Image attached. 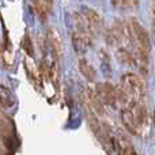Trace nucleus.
Returning <instances> with one entry per match:
<instances>
[{
	"instance_id": "nucleus-1",
	"label": "nucleus",
	"mask_w": 155,
	"mask_h": 155,
	"mask_svg": "<svg viewBox=\"0 0 155 155\" xmlns=\"http://www.w3.org/2000/svg\"><path fill=\"white\" fill-rule=\"evenodd\" d=\"M121 86L128 91L129 95L137 97V98H140V99L146 95V87H144L143 80L132 72L124 74L123 78H121Z\"/></svg>"
},
{
	"instance_id": "nucleus-2",
	"label": "nucleus",
	"mask_w": 155,
	"mask_h": 155,
	"mask_svg": "<svg viewBox=\"0 0 155 155\" xmlns=\"http://www.w3.org/2000/svg\"><path fill=\"white\" fill-rule=\"evenodd\" d=\"M95 91L105 105H109V106H113V107L116 106V102H117V91H116V87L112 83H109V82L97 83Z\"/></svg>"
},
{
	"instance_id": "nucleus-3",
	"label": "nucleus",
	"mask_w": 155,
	"mask_h": 155,
	"mask_svg": "<svg viewBox=\"0 0 155 155\" xmlns=\"http://www.w3.org/2000/svg\"><path fill=\"white\" fill-rule=\"evenodd\" d=\"M131 27H132V31H134L136 44L140 46V48H143L144 51H147L148 53H150V51H151V40H150V35H148L147 30H146L144 27L142 26V23H140L137 19H135V18L132 19V22H131Z\"/></svg>"
},
{
	"instance_id": "nucleus-4",
	"label": "nucleus",
	"mask_w": 155,
	"mask_h": 155,
	"mask_svg": "<svg viewBox=\"0 0 155 155\" xmlns=\"http://www.w3.org/2000/svg\"><path fill=\"white\" fill-rule=\"evenodd\" d=\"M72 18H74V25H75V27H76V31L87 41L88 45H91V44H93L94 33H93V30H91L90 25L86 21L84 15H83L82 12H74Z\"/></svg>"
},
{
	"instance_id": "nucleus-5",
	"label": "nucleus",
	"mask_w": 155,
	"mask_h": 155,
	"mask_svg": "<svg viewBox=\"0 0 155 155\" xmlns=\"http://www.w3.org/2000/svg\"><path fill=\"white\" fill-rule=\"evenodd\" d=\"M46 42H48L49 51L59 60L63 56V42H61V38H60V34L57 33L56 29L49 27L46 30Z\"/></svg>"
},
{
	"instance_id": "nucleus-6",
	"label": "nucleus",
	"mask_w": 155,
	"mask_h": 155,
	"mask_svg": "<svg viewBox=\"0 0 155 155\" xmlns=\"http://www.w3.org/2000/svg\"><path fill=\"white\" fill-rule=\"evenodd\" d=\"M80 12L84 15L86 21H87V23L90 25L91 30H93L94 35H98L99 31L102 30V18H101V15H99L95 10L87 7V5H82Z\"/></svg>"
},
{
	"instance_id": "nucleus-7",
	"label": "nucleus",
	"mask_w": 155,
	"mask_h": 155,
	"mask_svg": "<svg viewBox=\"0 0 155 155\" xmlns=\"http://www.w3.org/2000/svg\"><path fill=\"white\" fill-rule=\"evenodd\" d=\"M121 121H123L124 127L127 128V131L132 135H137L139 134V123H137L136 117H135L134 112L131 107H125L121 110Z\"/></svg>"
},
{
	"instance_id": "nucleus-8",
	"label": "nucleus",
	"mask_w": 155,
	"mask_h": 155,
	"mask_svg": "<svg viewBox=\"0 0 155 155\" xmlns=\"http://www.w3.org/2000/svg\"><path fill=\"white\" fill-rule=\"evenodd\" d=\"M78 68H79V72L82 74V76L88 82H94L97 78V72L94 70V67L88 63L87 59H79L78 61Z\"/></svg>"
},
{
	"instance_id": "nucleus-9",
	"label": "nucleus",
	"mask_w": 155,
	"mask_h": 155,
	"mask_svg": "<svg viewBox=\"0 0 155 155\" xmlns=\"http://www.w3.org/2000/svg\"><path fill=\"white\" fill-rule=\"evenodd\" d=\"M116 57H117V60L121 64L127 65V67H135V65L137 64L136 56H134V54L125 48H118L117 51H116Z\"/></svg>"
},
{
	"instance_id": "nucleus-10",
	"label": "nucleus",
	"mask_w": 155,
	"mask_h": 155,
	"mask_svg": "<svg viewBox=\"0 0 155 155\" xmlns=\"http://www.w3.org/2000/svg\"><path fill=\"white\" fill-rule=\"evenodd\" d=\"M33 4H34V8L37 11L38 16L41 18V21H45L46 19V14L52 12V0H33Z\"/></svg>"
},
{
	"instance_id": "nucleus-11",
	"label": "nucleus",
	"mask_w": 155,
	"mask_h": 155,
	"mask_svg": "<svg viewBox=\"0 0 155 155\" xmlns=\"http://www.w3.org/2000/svg\"><path fill=\"white\" fill-rule=\"evenodd\" d=\"M71 42H72V46L75 48V51L78 53H84L86 49L90 46L87 44V41H86L78 31L71 33Z\"/></svg>"
},
{
	"instance_id": "nucleus-12",
	"label": "nucleus",
	"mask_w": 155,
	"mask_h": 155,
	"mask_svg": "<svg viewBox=\"0 0 155 155\" xmlns=\"http://www.w3.org/2000/svg\"><path fill=\"white\" fill-rule=\"evenodd\" d=\"M14 104H15V98L11 94V91L5 86L0 84V105L5 109H8V107L14 106Z\"/></svg>"
},
{
	"instance_id": "nucleus-13",
	"label": "nucleus",
	"mask_w": 155,
	"mask_h": 155,
	"mask_svg": "<svg viewBox=\"0 0 155 155\" xmlns=\"http://www.w3.org/2000/svg\"><path fill=\"white\" fill-rule=\"evenodd\" d=\"M112 4L114 8H124V10H131L139 4V0H112Z\"/></svg>"
},
{
	"instance_id": "nucleus-14",
	"label": "nucleus",
	"mask_w": 155,
	"mask_h": 155,
	"mask_svg": "<svg viewBox=\"0 0 155 155\" xmlns=\"http://www.w3.org/2000/svg\"><path fill=\"white\" fill-rule=\"evenodd\" d=\"M3 140H4V144H5V147H7L8 153H10V154H14V153H15V150L18 148V146H16V139H15V136H14V135H11V134L4 135Z\"/></svg>"
},
{
	"instance_id": "nucleus-15",
	"label": "nucleus",
	"mask_w": 155,
	"mask_h": 155,
	"mask_svg": "<svg viewBox=\"0 0 155 155\" xmlns=\"http://www.w3.org/2000/svg\"><path fill=\"white\" fill-rule=\"evenodd\" d=\"M23 49H25V52H26L30 57L34 56V49H33L31 38H30L29 34H26V35H25V38H23Z\"/></svg>"
},
{
	"instance_id": "nucleus-16",
	"label": "nucleus",
	"mask_w": 155,
	"mask_h": 155,
	"mask_svg": "<svg viewBox=\"0 0 155 155\" xmlns=\"http://www.w3.org/2000/svg\"><path fill=\"white\" fill-rule=\"evenodd\" d=\"M10 124H8V121H7V118L3 116V113L0 112V134L4 136V135H8L10 134Z\"/></svg>"
},
{
	"instance_id": "nucleus-17",
	"label": "nucleus",
	"mask_w": 155,
	"mask_h": 155,
	"mask_svg": "<svg viewBox=\"0 0 155 155\" xmlns=\"http://www.w3.org/2000/svg\"><path fill=\"white\" fill-rule=\"evenodd\" d=\"M153 31H154V35H155V16H154V21H153Z\"/></svg>"
},
{
	"instance_id": "nucleus-18",
	"label": "nucleus",
	"mask_w": 155,
	"mask_h": 155,
	"mask_svg": "<svg viewBox=\"0 0 155 155\" xmlns=\"http://www.w3.org/2000/svg\"><path fill=\"white\" fill-rule=\"evenodd\" d=\"M153 118H154V125H155V109H154V116H153Z\"/></svg>"
},
{
	"instance_id": "nucleus-19",
	"label": "nucleus",
	"mask_w": 155,
	"mask_h": 155,
	"mask_svg": "<svg viewBox=\"0 0 155 155\" xmlns=\"http://www.w3.org/2000/svg\"><path fill=\"white\" fill-rule=\"evenodd\" d=\"M2 153H3V151H2V148H0V154H2Z\"/></svg>"
}]
</instances>
